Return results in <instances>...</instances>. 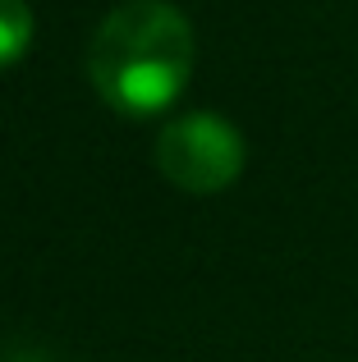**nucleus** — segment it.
<instances>
[{
    "label": "nucleus",
    "instance_id": "nucleus-2",
    "mask_svg": "<svg viewBox=\"0 0 358 362\" xmlns=\"http://www.w3.org/2000/svg\"><path fill=\"white\" fill-rule=\"evenodd\" d=\"M243 160H248L243 133L212 110H188L156 138V170L179 193H225L243 175Z\"/></svg>",
    "mask_w": 358,
    "mask_h": 362
},
{
    "label": "nucleus",
    "instance_id": "nucleus-4",
    "mask_svg": "<svg viewBox=\"0 0 358 362\" xmlns=\"http://www.w3.org/2000/svg\"><path fill=\"white\" fill-rule=\"evenodd\" d=\"M5 362H46L42 354H28V349H18V354H9Z\"/></svg>",
    "mask_w": 358,
    "mask_h": 362
},
{
    "label": "nucleus",
    "instance_id": "nucleus-1",
    "mask_svg": "<svg viewBox=\"0 0 358 362\" xmlns=\"http://www.w3.org/2000/svg\"><path fill=\"white\" fill-rule=\"evenodd\" d=\"M193 23L171 0H125L88 42V78L110 110L152 119L184 97L193 78Z\"/></svg>",
    "mask_w": 358,
    "mask_h": 362
},
{
    "label": "nucleus",
    "instance_id": "nucleus-3",
    "mask_svg": "<svg viewBox=\"0 0 358 362\" xmlns=\"http://www.w3.org/2000/svg\"><path fill=\"white\" fill-rule=\"evenodd\" d=\"M28 46H33V9H28V0H0V69L23 60Z\"/></svg>",
    "mask_w": 358,
    "mask_h": 362
}]
</instances>
